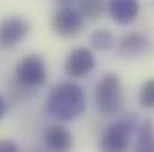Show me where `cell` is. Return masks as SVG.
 I'll return each mask as SVG.
<instances>
[{"mask_svg":"<svg viewBox=\"0 0 154 152\" xmlns=\"http://www.w3.org/2000/svg\"><path fill=\"white\" fill-rule=\"evenodd\" d=\"M136 152H154V127L151 122H147L140 131Z\"/></svg>","mask_w":154,"mask_h":152,"instance_id":"12","label":"cell"},{"mask_svg":"<svg viewBox=\"0 0 154 152\" xmlns=\"http://www.w3.org/2000/svg\"><path fill=\"white\" fill-rule=\"evenodd\" d=\"M31 23L23 16H7L0 22V48H13L29 36Z\"/></svg>","mask_w":154,"mask_h":152,"instance_id":"6","label":"cell"},{"mask_svg":"<svg viewBox=\"0 0 154 152\" xmlns=\"http://www.w3.org/2000/svg\"><path fill=\"white\" fill-rule=\"evenodd\" d=\"M0 152H18V145L11 140H0Z\"/></svg>","mask_w":154,"mask_h":152,"instance_id":"15","label":"cell"},{"mask_svg":"<svg viewBox=\"0 0 154 152\" xmlns=\"http://www.w3.org/2000/svg\"><path fill=\"white\" fill-rule=\"evenodd\" d=\"M90 43H91V47L97 48V50H109V48L115 45V38H113V34H111L109 31L100 29V31H95V32L91 34Z\"/></svg>","mask_w":154,"mask_h":152,"instance_id":"13","label":"cell"},{"mask_svg":"<svg viewBox=\"0 0 154 152\" xmlns=\"http://www.w3.org/2000/svg\"><path fill=\"white\" fill-rule=\"evenodd\" d=\"M149 47V39L142 32H129L118 41V54L125 56V57H133V56H140L142 52H145Z\"/></svg>","mask_w":154,"mask_h":152,"instance_id":"10","label":"cell"},{"mask_svg":"<svg viewBox=\"0 0 154 152\" xmlns=\"http://www.w3.org/2000/svg\"><path fill=\"white\" fill-rule=\"evenodd\" d=\"M122 84L120 79L115 74H108L104 75L97 88H95V104L99 108V111L108 116L118 113V109L122 108Z\"/></svg>","mask_w":154,"mask_h":152,"instance_id":"2","label":"cell"},{"mask_svg":"<svg viewBox=\"0 0 154 152\" xmlns=\"http://www.w3.org/2000/svg\"><path fill=\"white\" fill-rule=\"evenodd\" d=\"M93 68H95V56L90 48H75L65 59V72L74 79L86 77Z\"/></svg>","mask_w":154,"mask_h":152,"instance_id":"7","label":"cell"},{"mask_svg":"<svg viewBox=\"0 0 154 152\" xmlns=\"http://www.w3.org/2000/svg\"><path fill=\"white\" fill-rule=\"evenodd\" d=\"M61 5H66V4H70V2H74V0H57Z\"/></svg>","mask_w":154,"mask_h":152,"instance_id":"17","label":"cell"},{"mask_svg":"<svg viewBox=\"0 0 154 152\" xmlns=\"http://www.w3.org/2000/svg\"><path fill=\"white\" fill-rule=\"evenodd\" d=\"M138 102L143 109H154V79H147L138 93Z\"/></svg>","mask_w":154,"mask_h":152,"instance_id":"14","label":"cell"},{"mask_svg":"<svg viewBox=\"0 0 154 152\" xmlns=\"http://www.w3.org/2000/svg\"><path fill=\"white\" fill-rule=\"evenodd\" d=\"M109 16L118 25L133 23L140 14V2L138 0H109Z\"/></svg>","mask_w":154,"mask_h":152,"instance_id":"9","label":"cell"},{"mask_svg":"<svg viewBox=\"0 0 154 152\" xmlns=\"http://www.w3.org/2000/svg\"><path fill=\"white\" fill-rule=\"evenodd\" d=\"M84 18L82 14L68 7V5H63L59 7L54 16H52V31L57 34V36H63V38H72L82 32L84 29Z\"/></svg>","mask_w":154,"mask_h":152,"instance_id":"5","label":"cell"},{"mask_svg":"<svg viewBox=\"0 0 154 152\" xmlns=\"http://www.w3.org/2000/svg\"><path fill=\"white\" fill-rule=\"evenodd\" d=\"M131 132H133V127L127 125V122H115L108 125L99 141L100 152H127Z\"/></svg>","mask_w":154,"mask_h":152,"instance_id":"4","label":"cell"},{"mask_svg":"<svg viewBox=\"0 0 154 152\" xmlns=\"http://www.w3.org/2000/svg\"><path fill=\"white\" fill-rule=\"evenodd\" d=\"M14 75L20 84H23L27 88H38L41 84H45V81H47L45 61L38 54H29L18 63Z\"/></svg>","mask_w":154,"mask_h":152,"instance_id":"3","label":"cell"},{"mask_svg":"<svg viewBox=\"0 0 154 152\" xmlns=\"http://www.w3.org/2000/svg\"><path fill=\"white\" fill-rule=\"evenodd\" d=\"M86 97L82 88L75 82L57 84L47 99V113L56 120L70 122L84 113Z\"/></svg>","mask_w":154,"mask_h":152,"instance_id":"1","label":"cell"},{"mask_svg":"<svg viewBox=\"0 0 154 152\" xmlns=\"http://www.w3.org/2000/svg\"><path fill=\"white\" fill-rule=\"evenodd\" d=\"M43 141H45L47 150L50 152H70L74 147L72 132L61 123H54V125L47 127Z\"/></svg>","mask_w":154,"mask_h":152,"instance_id":"8","label":"cell"},{"mask_svg":"<svg viewBox=\"0 0 154 152\" xmlns=\"http://www.w3.org/2000/svg\"><path fill=\"white\" fill-rule=\"evenodd\" d=\"M5 109H7V104H5V100H4V97L0 95V120L4 118V114H5Z\"/></svg>","mask_w":154,"mask_h":152,"instance_id":"16","label":"cell"},{"mask_svg":"<svg viewBox=\"0 0 154 152\" xmlns=\"http://www.w3.org/2000/svg\"><path fill=\"white\" fill-rule=\"evenodd\" d=\"M32 152H43V150H32Z\"/></svg>","mask_w":154,"mask_h":152,"instance_id":"18","label":"cell"},{"mask_svg":"<svg viewBox=\"0 0 154 152\" xmlns=\"http://www.w3.org/2000/svg\"><path fill=\"white\" fill-rule=\"evenodd\" d=\"M104 11V0H79V13L84 20H97Z\"/></svg>","mask_w":154,"mask_h":152,"instance_id":"11","label":"cell"}]
</instances>
